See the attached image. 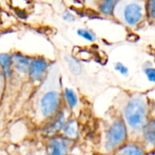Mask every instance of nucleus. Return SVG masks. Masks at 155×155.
<instances>
[{"instance_id":"obj_1","label":"nucleus","mask_w":155,"mask_h":155,"mask_svg":"<svg viewBox=\"0 0 155 155\" xmlns=\"http://www.w3.org/2000/svg\"><path fill=\"white\" fill-rule=\"evenodd\" d=\"M119 111L127 127L129 141L140 142L143 129L151 117V99L142 94H133Z\"/></svg>"},{"instance_id":"obj_2","label":"nucleus","mask_w":155,"mask_h":155,"mask_svg":"<svg viewBox=\"0 0 155 155\" xmlns=\"http://www.w3.org/2000/svg\"><path fill=\"white\" fill-rule=\"evenodd\" d=\"M128 141V131L121 112L117 108L110 109L105 118L101 153L113 154Z\"/></svg>"},{"instance_id":"obj_3","label":"nucleus","mask_w":155,"mask_h":155,"mask_svg":"<svg viewBox=\"0 0 155 155\" xmlns=\"http://www.w3.org/2000/svg\"><path fill=\"white\" fill-rule=\"evenodd\" d=\"M64 106L63 94L52 90L45 92L38 100L37 113L42 122L45 124L47 121L54 117Z\"/></svg>"},{"instance_id":"obj_4","label":"nucleus","mask_w":155,"mask_h":155,"mask_svg":"<svg viewBox=\"0 0 155 155\" xmlns=\"http://www.w3.org/2000/svg\"><path fill=\"white\" fill-rule=\"evenodd\" d=\"M75 141L58 134L50 137L45 145L46 155H70Z\"/></svg>"},{"instance_id":"obj_5","label":"nucleus","mask_w":155,"mask_h":155,"mask_svg":"<svg viewBox=\"0 0 155 155\" xmlns=\"http://www.w3.org/2000/svg\"><path fill=\"white\" fill-rule=\"evenodd\" d=\"M65 109H67L66 105L52 119L47 121L45 124H44L43 126V134L44 135L47 136L48 138L61 134V132L63 130V127L69 118L66 116Z\"/></svg>"},{"instance_id":"obj_6","label":"nucleus","mask_w":155,"mask_h":155,"mask_svg":"<svg viewBox=\"0 0 155 155\" xmlns=\"http://www.w3.org/2000/svg\"><path fill=\"white\" fill-rule=\"evenodd\" d=\"M49 64L47 60L44 57L35 56L32 57L28 77L32 82H41L46 75L48 71Z\"/></svg>"},{"instance_id":"obj_7","label":"nucleus","mask_w":155,"mask_h":155,"mask_svg":"<svg viewBox=\"0 0 155 155\" xmlns=\"http://www.w3.org/2000/svg\"><path fill=\"white\" fill-rule=\"evenodd\" d=\"M140 143L147 153L155 150V118L150 117L143 129Z\"/></svg>"},{"instance_id":"obj_8","label":"nucleus","mask_w":155,"mask_h":155,"mask_svg":"<svg viewBox=\"0 0 155 155\" xmlns=\"http://www.w3.org/2000/svg\"><path fill=\"white\" fill-rule=\"evenodd\" d=\"M124 18L127 25L134 26L138 25L143 18V6L137 3H130L124 9Z\"/></svg>"},{"instance_id":"obj_9","label":"nucleus","mask_w":155,"mask_h":155,"mask_svg":"<svg viewBox=\"0 0 155 155\" xmlns=\"http://www.w3.org/2000/svg\"><path fill=\"white\" fill-rule=\"evenodd\" d=\"M147 152L140 142L128 141L113 155H146Z\"/></svg>"},{"instance_id":"obj_10","label":"nucleus","mask_w":155,"mask_h":155,"mask_svg":"<svg viewBox=\"0 0 155 155\" xmlns=\"http://www.w3.org/2000/svg\"><path fill=\"white\" fill-rule=\"evenodd\" d=\"M31 59H32V57L26 56L19 52L14 53L12 54L14 71H15L21 74H28Z\"/></svg>"},{"instance_id":"obj_11","label":"nucleus","mask_w":155,"mask_h":155,"mask_svg":"<svg viewBox=\"0 0 155 155\" xmlns=\"http://www.w3.org/2000/svg\"><path fill=\"white\" fill-rule=\"evenodd\" d=\"M61 134L71 140H76L79 136V125L75 118L69 117L65 122Z\"/></svg>"},{"instance_id":"obj_12","label":"nucleus","mask_w":155,"mask_h":155,"mask_svg":"<svg viewBox=\"0 0 155 155\" xmlns=\"http://www.w3.org/2000/svg\"><path fill=\"white\" fill-rule=\"evenodd\" d=\"M0 63L2 67V77L5 80H8L12 77L14 73L12 54L7 53H2L0 54Z\"/></svg>"},{"instance_id":"obj_13","label":"nucleus","mask_w":155,"mask_h":155,"mask_svg":"<svg viewBox=\"0 0 155 155\" xmlns=\"http://www.w3.org/2000/svg\"><path fill=\"white\" fill-rule=\"evenodd\" d=\"M63 97H64V104L69 109V111H73L77 107L79 100L76 93L73 89L65 87L63 90Z\"/></svg>"},{"instance_id":"obj_14","label":"nucleus","mask_w":155,"mask_h":155,"mask_svg":"<svg viewBox=\"0 0 155 155\" xmlns=\"http://www.w3.org/2000/svg\"><path fill=\"white\" fill-rule=\"evenodd\" d=\"M119 0H99L98 10L105 16H113Z\"/></svg>"},{"instance_id":"obj_15","label":"nucleus","mask_w":155,"mask_h":155,"mask_svg":"<svg viewBox=\"0 0 155 155\" xmlns=\"http://www.w3.org/2000/svg\"><path fill=\"white\" fill-rule=\"evenodd\" d=\"M65 61L67 63V65L71 71V73L74 75H79L82 74V71H83V66L81 64V63L75 59L74 57L73 56H67L65 58Z\"/></svg>"},{"instance_id":"obj_16","label":"nucleus","mask_w":155,"mask_h":155,"mask_svg":"<svg viewBox=\"0 0 155 155\" xmlns=\"http://www.w3.org/2000/svg\"><path fill=\"white\" fill-rule=\"evenodd\" d=\"M77 35L80 37H82V38H84L89 42H94L96 40V35L93 31H91L90 29L80 28L77 30Z\"/></svg>"},{"instance_id":"obj_17","label":"nucleus","mask_w":155,"mask_h":155,"mask_svg":"<svg viewBox=\"0 0 155 155\" xmlns=\"http://www.w3.org/2000/svg\"><path fill=\"white\" fill-rule=\"evenodd\" d=\"M146 9L149 17L155 21V0H148Z\"/></svg>"},{"instance_id":"obj_18","label":"nucleus","mask_w":155,"mask_h":155,"mask_svg":"<svg viewBox=\"0 0 155 155\" xmlns=\"http://www.w3.org/2000/svg\"><path fill=\"white\" fill-rule=\"evenodd\" d=\"M114 70L117 71L122 75H124V76H126L129 74L128 67L125 64H124L123 63H121V62H117V63L114 64Z\"/></svg>"},{"instance_id":"obj_19","label":"nucleus","mask_w":155,"mask_h":155,"mask_svg":"<svg viewBox=\"0 0 155 155\" xmlns=\"http://www.w3.org/2000/svg\"><path fill=\"white\" fill-rule=\"evenodd\" d=\"M144 74L147 77V79L151 83H155V68L154 67H146L144 69Z\"/></svg>"},{"instance_id":"obj_20","label":"nucleus","mask_w":155,"mask_h":155,"mask_svg":"<svg viewBox=\"0 0 155 155\" xmlns=\"http://www.w3.org/2000/svg\"><path fill=\"white\" fill-rule=\"evenodd\" d=\"M63 19L67 21V22H74L75 20V17L72 13H70L68 11H65L63 14Z\"/></svg>"},{"instance_id":"obj_21","label":"nucleus","mask_w":155,"mask_h":155,"mask_svg":"<svg viewBox=\"0 0 155 155\" xmlns=\"http://www.w3.org/2000/svg\"><path fill=\"white\" fill-rule=\"evenodd\" d=\"M151 117L155 118V101L151 99V112H150Z\"/></svg>"},{"instance_id":"obj_22","label":"nucleus","mask_w":155,"mask_h":155,"mask_svg":"<svg viewBox=\"0 0 155 155\" xmlns=\"http://www.w3.org/2000/svg\"><path fill=\"white\" fill-rule=\"evenodd\" d=\"M146 155H155V150L153 151H152V152H149V153H147Z\"/></svg>"},{"instance_id":"obj_23","label":"nucleus","mask_w":155,"mask_h":155,"mask_svg":"<svg viewBox=\"0 0 155 155\" xmlns=\"http://www.w3.org/2000/svg\"><path fill=\"white\" fill-rule=\"evenodd\" d=\"M99 155H113V154H109V153H101V154Z\"/></svg>"},{"instance_id":"obj_24","label":"nucleus","mask_w":155,"mask_h":155,"mask_svg":"<svg viewBox=\"0 0 155 155\" xmlns=\"http://www.w3.org/2000/svg\"><path fill=\"white\" fill-rule=\"evenodd\" d=\"M70 155H77V154H74V153H70Z\"/></svg>"}]
</instances>
